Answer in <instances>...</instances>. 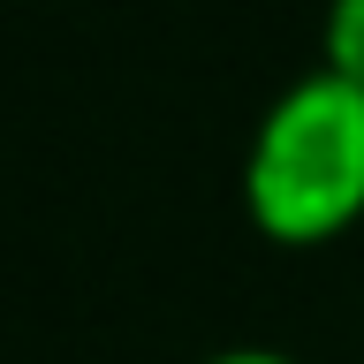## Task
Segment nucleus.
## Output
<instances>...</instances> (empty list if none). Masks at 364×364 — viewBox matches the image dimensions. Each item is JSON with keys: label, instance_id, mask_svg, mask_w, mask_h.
I'll list each match as a JSON object with an SVG mask.
<instances>
[{"label": "nucleus", "instance_id": "obj_2", "mask_svg": "<svg viewBox=\"0 0 364 364\" xmlns=\"http://www.w3.org/2000/svg\"><path fill=\"white\" fill-rule=\"evenodd\" d=\"M318 53L334 76L364 84V0H326V23H318Z\"/></svg>", "mask_w": 364, "mask_h": 364}, {"label": "nucleus", "instance_id": "obj_1", "mask_svg": "<svg viewBox=\"0 0 364 364\" xmlns=\"http://www.w3.org/2000/svg\"><path fill=\"white\" fill-rule=\"evenodd\" d=\"M243 205L289 250L349 235L364 220V84L318 68L281 91L250 136Z\"/></svg>", "mask_w": 364, "mask_h": 364}, {"label": "nucleus", "instance_id": "obj_3", "mask_svg": "<svg viewBox=\"0 0 364 364\" xmlns=\"http://www.w3.org/2000/svg\"><path fill=\"white\" fill-rule=\"evenodd\" d=\"M205 364H296V357H281V349H228V357H205Z\"/></svg>", "mask_w": 364, "mask_h": 364}]
</instances>
